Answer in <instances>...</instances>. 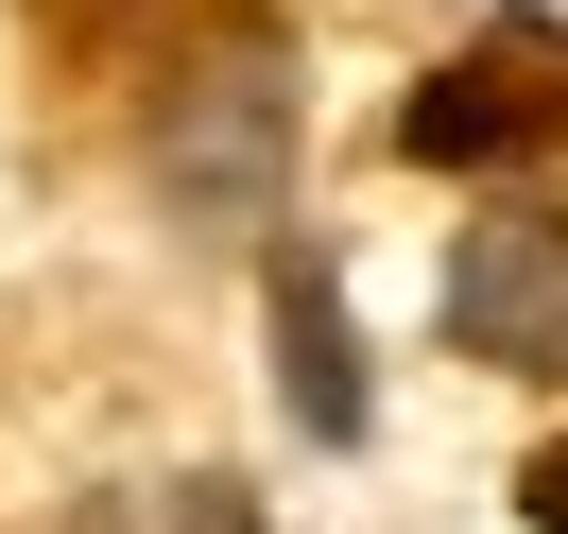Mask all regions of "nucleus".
<instances>
[{"instance_id": "obj_2", "label": "nucleus", "mask_w": 568, "mask_h": 534, "mask_svg": "<svg viewBox=\"0 0 568 534\" xmlns=\"http://www.w3.org/2000/svg\"><path fill=\"white\" fill-rule=\"evenodd\" d=\"M396 155L430 173H517V155H568V18H483L465 70H430L396 104Z\"/></svg>"}, {"instance_id": "obj_5", "label": "nucleus", "mask_w": 568, "mask_h": 534, "mask_svg": "<svg viewBox=\"0 0 568 534\" xmlns=\"http://www.w3.org/2000/svg\"><path fill=\"white\" fill-rule=\"evenodd\" d=\"M52 534H258V500L224 483V465H121V483H87Z\"/></svg>"}, {"instance_id": "obj_6", "label": "nucleus", "mask_w": 568, "mask_h": 534, "mask_svg": "<svg viewBox=\"0 0 568 534\" xmlns=\"http://www.w3.org/2000/svg\"><path fill=\"white\" fill-rule=\"evenodd\" d=\"M534 517H551V534H568V449H534Z\"/></svg>"}, {"instance_id": "obj_3", "label": "nucleus", "mask_w": 568, "mask_h": 534, "mask_svg": "<svg viewBox=\"0 0 568 534\" xmlns=\"http://www.w3.org/2000/svg\"><path fill=\"white\" fill-rule=\"evenodd\" d=\"M448 345L499 380H568V224L551 208H483L448 242Z\"/></svg>"}, {"instance_id": "obj_1", "label": "nucleus", "mask_w": 568, "mask_h": 534, "mask_svg": "<svg viewBox=\"0 0 568 534\" xmlns=\"http://www.w3.org/2000/svg\"><path fill=\"white\" fill-rule=\"evenodd\" d=\"M276 173H293V70H276V36H224L207 70H173V104H155V190L242 242V224L276 208Z\"/></svg>"}, {"instance_id": "obj_4", "label": "nucleus", "mask_w": 568, "mask_h": 534, "mask_svg": "<svg viewBox=\"0 0 568 534\" xmlns=\"http://www.w3.org/2000/svg\"><path fill=\"white\" fill-rule=\"evenodd\" d=\"M276 380H293V431H327V449L362 431V328L327 259H276Z\"/></svg>"}]
</instances>
